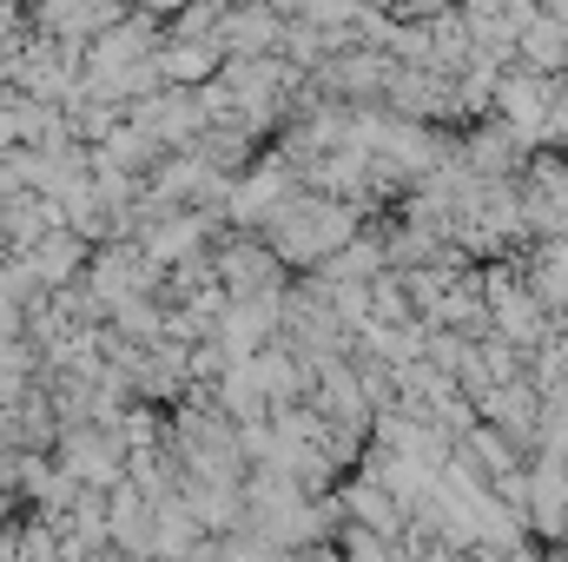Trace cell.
<instances>
[{"label":"cell","instance_id":"cell-1","mask_svg":"<svg viewBox=\"0 0 568 562\" xmlns=\"http://www.w3.org/2000/svg\"><path fill=\"white\" fill-rule=\"evenodd\" d=\"M225 53H278L284 47V13L272 0H245V7H225Z\"/></svg>","mask_w":568,"mask_h":562},{"label":"cell","instance_id":"cell-3","mask_svg":"<svg viewBox=\"0 0 568 562\" xmlns=\"http://www.w3.org/2000/svg\"><path fill=\"white\" fill-rule=\"evenodd\" d=\"M145 7H185V0H145Z\"/></svg>","mask_w":568,"mask_h":562},{"label":"cell","instance_id":"cell-2","mask_svg":"<svg viewBox=\"0 0 568 562\" xmlns=\"http://www.w3.org/2000/svg\"><path fill=\"white\" fill-rule=\"evenodd\" d=\"M212 265H219V279L232 284V298L272 291V284H278V252H272V245H225Z\"/></svg>","mask_w":568,"mask_h":562}]
</instances>
